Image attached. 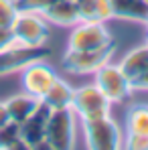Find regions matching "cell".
Returning <instances> with one entry per match:
<instances>
[{
	"label": "cell",
	"mask_w": 148,
	"mask_h": 150,
	"mask_svg": "<svg viewBox=\"0 0 148 150\" xmlns=\"http://www.w3.org/2000/svg\"><path fill=\"white\" fill-rule=\"evenodd\" d=\"M118 65H120V69H122L124 73L130 77V81L138 79V77L148 69V45L142 43V45L130 49L122 59L118 61Z\"/></svg>",
	"instance_id": "obj_14"
},
{
	"label": "cell",
	"mask_w": 148,
	"mask_h": 150,
	"mask_svg": "<svg viewBox=\"0 0 148 150\" xmlns=\"http://www.w3.org/2000/svg\"><path fill=\"white\" fill-rule=\"evenodd\" d=\"M57 77H59L57 71L47 61H35L21 71V87H23V91L41 100Z\"/></svg>",
	"instance_id": "obj_10"
},
{
	"label": "cell",
	"mask_w": 148,
	"mask_h": 150,
	"mask_svg": "<svg viewBox=\"0 0 148 150\" xmlns=\"http://www.w3.org/2000/svg\"><path fill=\"white\" fill-rule=\"evenodd\" d=\"M0 148H23L21 136H18V124L10 122L8 126L0 128Z\"/></svg>",
	"instance_id": "obj_18"
},
{
	"label": "cell",
	"mask_w": 148,
	"mask_h": 150,
	"mask_svg": "<svg viewBox=\"0 0 148 150\" xmlns=\"http://www.w3.org/2000/svg\"><path fill=\"white\" fill-rule=\"evenodd\" d=\"M124 148L148 150V136H142V134H126L124 132Z\"/></svg>",
	"instance_id": "obj_21"
},
{
	"label": "cell",
	"mask_w": 148,
	"mask_h": 150,
	"mask_svg": "<svg viewBox=\"0 0 148 150\" xmlns=\"http://www.w3.org/2000/svg\"><path fill=\"white\" fill-rule=\"evenodd\" d=\"M73 85L63 79V77H57L51 87L47 89V93L41 98V101L45 105H49L51 110H59V108H71V101H73Z\"/></svg>",
	"instance_id": "obj_15"
},
{
	"label": "cell",
	"mask_w": 148,
	"mask_h": 150,
	"mask_svg": "<svg viewBox=\"0 0 148 150\" xmlns=\"http://www.w3.org/2000/svg\"><path fill=\"white\" fill-rule=\"evenodd\" d=\"M142 25H144V28L148 30V14H146V18H144V23H142Z\"/></svg>",
	"instance_id": "obj_25"
},
{
	"label": "cell",
	"mask_w": 148,
	"mask_h": 150,
	"mask_svg": "<svg viewBox=\"0 0 148 150\" xmlns=\"http://www.w3.org/2000/svg\"><path fill=\"white\" fill-rule=\"evenodd\" d=\"M51 108L39 101L37 110L26 118L23 124H18V136L23 148L37 150L45 148V132H47V120H49Z\"/></svg>",
	"instance_id": "obj_9"
},
{
	"label": "cell",
	"mask_w": 148,
	"mask_h": 150,
	"mask_svg": "<svg viewBox=\"0 0 148 150\" xmlns=\"http://www.w3.org/2000/svg\"><path fill=\"white\" fill-rule=\"evenodd\" d=\"M51 49L45 47H25V45H16L10 49L0 51V77H8V75L21 73L26 65L35 63V61H49Z\"/></svg>",
	"instance_id": "obj_8"
},
{
	"label": "cell",
	"mask_w": 148,
	"mask_h": 150,
	"mask_svg": "<svg viewBox=\"0 0 148 150\" xmlns=\"http://www.w3.org/2000/svg\"><path fill=\"white\" fill-rule=\"evenodd\" d=\"M12 122L10 120V114H8V108H6V101H0V128L8 126Z\"/></svg>",
	"instance_id": "obj_24"
},
{
	"label": "cell",
	"mask_w": 148,
	"mask_h": 150,
	"mask_svg": "<svg viewBox=\"0 0 148 150\" xmlns=\"http://www.w3.org/2000/svg\"><path fill=\"white\" fill-rule=\"evenodd\" d=\"M132 87H134V91H148V69L138 79L132 81Z\"/></svg>",
	"instance_id": "obj_23"
},
{
	"label": "cell",
	"mask_w": 148,
	"mask_h": 150,
	"mask_svg": "<svg viewBox=\"0 0 148 150\" xmlns=\"http://www.w3.org/2000/svg\"><path fill=\"white\" fill-rule=\"evenodd\" d=\"M93 83L98 85V89L112 103H124V101L130 100L132 93H134L130 77L124 73L120 69V65L114 63V61L101 65L93 73Z\"/></svg>",
	"instance_id": "obj_4"
},
{
	"label": "cell",
	"mask_w": 148,
	"mask_h": 150,
	"mask_svg": "<svg viewBox=\"0 0 148 150\" xmlns=\"http://www.w3.org/2000/svg\"><path fill=\"white\" fill-rule=\"evenodd\" d=\"M43 16L47 18V23L51 26L71 28V26H75L79 23L75 0H57V2H53L49 8L43 12Z\"/></svg>",
	"instance_id": "obj_11"
},
{
	"label": "cell",
	"mask_w": 148,
	"mask_h": 150,
	"mask_svg": "<svg viewBox=\"0 0 148 150\" xmlns=\"http://www.w3.org/2000/svg\"><path fill=\"white\" fill-rule=\"evenodd\" d=\"M79 118L71 108L51 110L45 132V148L51 150H71L77 146Z\"/></svg>",
	"instance_id": "obj_2"
},
{
	"label": "cell",
	"mask_w": 148,
	"mask_h": 150,
	"mask_svg": "<svg viewBox=\"0 0 148 150\" xmlns=\"http://www.w3.org/2000/svg\"><path fill=\"white\" fill-rule=\"evenodd\" d=\"M79 21L87 23H108L114 18L110 0H75Z\"/></svg>",
	"instance_id": "obj_12"
},
{
	"label": "cell",
	"mask_w": 148,
	"mask_h": 150,
	"mask_svg": "<svg viewBox=\"0 0 148 150\" xmlns=\"http://www.w3.org/2000/svg\"><path fill=\"white\" fill-rule=\"evenodd\" d=\"M110 2H112V14L118 21L142 25L148 14V0H110Z\"/></svg>",
	"instance_id": "obj_13"
},
{
	"label": "cell",
	"mask_w": 148,
	"mask_h": 150,
	"mask_svg": "<svg viewBox=\"0 0 148 150\" xmlns=\"http://www.w3.org/2000/svg\"><path fill=\"white\" fill-rule=\"evenodd\" d=\"M53 2H57V0H16V6H18V10H25V12L43 14Z\"/></svg>",
	"instance_id": "obj_20"
},
{
	"label": "cell",
	"mask_w": 148,
	"mask_h": 150,
	"mask_svg": "<svg viewBox=\"0 0 148 150\" xmlns=\"http://www.w3.org/2000/svg\"><path fill=\"white\" fill-rule=\"evenodd\" d=\"M10 28L16 41L25 47H45L51 39V25L43 14H37V12L18 10Z\"/></svg>",
	"instance_id": "obj_5"
},
{
	"label": "cell",
	"mask_w": 148,
	"mask_h": 150,
	"mask_svg": "<svg viewBox=\"0 0 148 150\" xmlns=\"http://www.w3.org/2000/svg\"><path fill=\"white\" fill-rule=\"evenodd\" d=\"M144 43H146V45H148V30H146V41H144Z\"/></svg>",
	"instance_id": "obj_26"
},
{
	"label": "cell",
	"mask_w": 148,
	"mask_h": 150,
	"mask_svg": "<svg viewBox=\"0 0 148 150\" xmlns=\"http://www.w3.org/2000/svg\"><path fill=\"white\" fill-rule=\"evenodd\" d=\"M114 41L110 28L106 23H87L79 21L75 26H71V33L67 37V49L71 51H89L106 47Z\"/></svg>",
	"instance_id": "obj_7"
},
{
	"label": "cell",
	"mask_w": 148,
	"mask_h": 150,
	"mask_svg": "<svg viewBox=\"0 0 148 150\" xmlns=\"http://www.w3.org/2000/svg\"><path fill=\"white\" fill-rule=\"evenodd\" d=\"M116 55V45L114 41L106 47L99 49H89V51H71L67 49L63 59H61V67L63 71L69 75H93L101 65L114 61Z\"/></svg>",
	"instance_id": "obj_3"
},
{
	"label": "cell",
	"mask_w": 148,
	"mask_h": 150,
	"mask_svg": "<svg viewBox=\"0 0 148 150\" xmlns=\"http://www.w3.org/2000/svg\"><path fill=\"white\" fill-rule=\"evenodd\" d=\"M79 132L87 150H120L124 148V126L112 114L96 120H79Z\"/></svg>",
	"instance_id": "obj_1"
},
{
	"label": "cell",
	"mask_w": 148,
	"mask_h": 150,
	"mask_svg": "<svg viewBox=\"0 0 148 150\" xmlns=\"http://www.w3.org/2000/svg\"><path fill=\"white\" fill-rule=\"evenodd\" d=\"M39 101H41L39 98H35V96H30V93H26V91H21V93L8 98V100H6V108H8L10 120H12L14 124H23L26 118L37 110Z\"/></svg>",
	"instance_id": "obj_16"
},
{
	"label": "cell",
	"mask_w": 148,
	"mask_h": 150,
	"mask_svg": "<svg viewBox=\"0 0 148 150\" xmlns=\"http://www.w3.org/2000/svg\"><path fill=\"white\" fill-rule=\"evenodd\" d=\"M16 45H21V43L16 41L12 28H10V26H0V51L10 49V47H16Z\"/></svg>",
	"instance_id": "obj_22"
},
{
	"label": "cell",
	"mask_w": 148,
	"mask_h": 150,
	"mask_svg": "<svg viewBox=\"0 0 148 150\" xmlns=\"http://www.w3.org/2000/svg\"><path fill=\"white\" fill-rule=\"evenodd\" d=\"M18 14L16 0H0V26H10Z\"/></svg>",
	"instance_id": "obj_19"
},
{
	"label": "cell",
	"mask_w": 148,
	"mask_h": 150,
	"mask_svg": "<svg viewBox=\"0 0 148 150\" xmlns=\"http://www.w3.org/2000/svg\"><path fill=\"white\" fill-rule=\"evenodd\" d=\"M124 132L148 136V103H134L126 110Z\"/></svg>",
	"instance_id": "obj_17"
},
{
	"label": "cell",
	"mask_w": 148,
	"mask_h": 150,
	"mask_svg": "<svg viewBox=\"0 0 148 150\" xmlns=\"http://www.w3.org/2000/svg\"><path fill=\"white\" fill-rule=\"evenodd\" d=\"M112 101L108 100L101 91L98 89L96 83L79 85L73 89V101L71 110L79 120H96L112 114Z\"/></svg>",
	"instance_id": "obj_6"
}]
</instances>
